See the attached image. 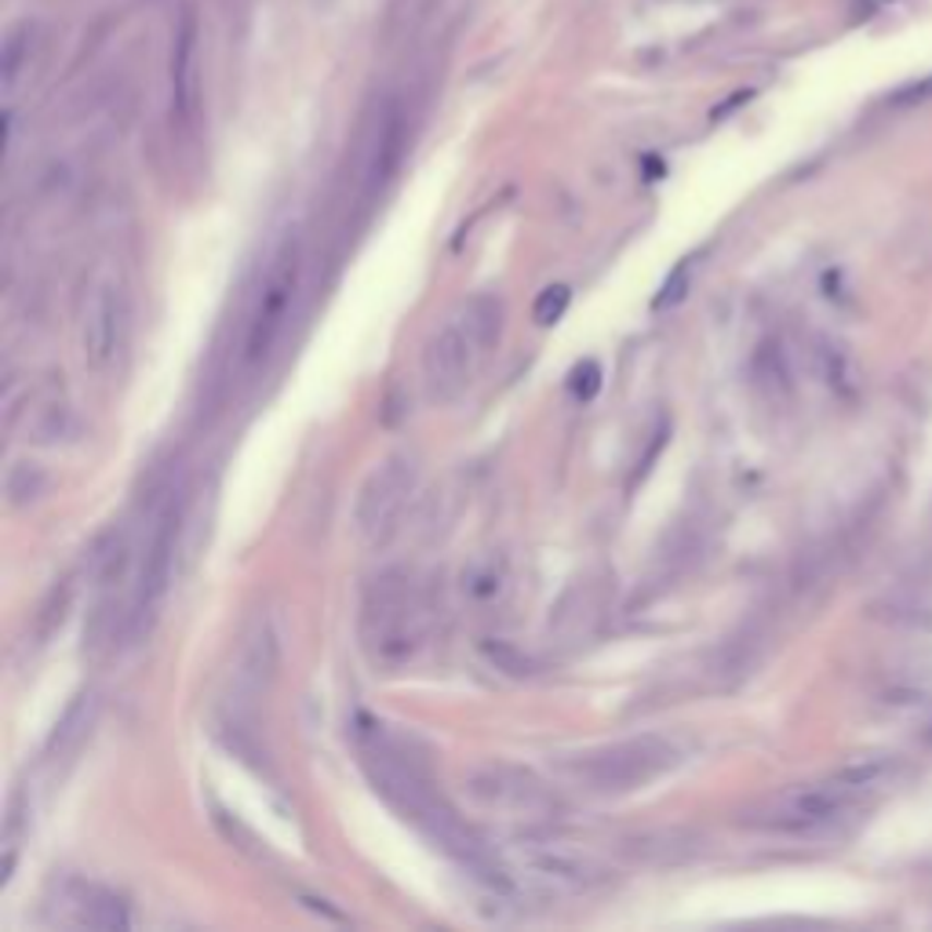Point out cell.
Returning a JSON list of instances; mask_svg holds the SVG:
<instances>
[{
	"mask_svg": "<svg viewBox=\"0 0 932 932\" xmlns=\"http://www.w3.org/2000/svg\"><path fill=\"white\" fill-rule=\"evenodd\" d=\"M361 637L375 667H401L419 653L427 637V605L405 576L372 583L361 609Z\"/></svg>",
	"mask_w": 932,
	"mask_h": 932,
	"instance_id": "cell-1",
	"label": "cell"
},
{
	"mask_svg": "<svg viewBox=\"0 0 932 932\" xmlns=\"http://www.w3.org/2000/svg\"><path fill=\"white\" fill-rule=\"evenodd\" d=\"M500 335V302L492 296L474 299L463 310V318L449 321L444 328L427 343L422 354V372H427L430 394L433 397H455L470 383L474 365L485 346Z\"/></svg>",
	"mask_w": 932,
	"mask_h": 932,
	"instance_id": "cell-2",
	"label": "cell"
},
{
	"mask_svg": "<svg viewBox=\"0 0 932 932\" xmlns=\"http://www.w3.org/2000/svg\"><path fill=\"white\" fill-rule=\"evenodd\" d=\"M678 765V751L656 736H642V740H623L601 751L579 754L565 762V773L576 776L579 784L601 794H623V790H637L664 776L667 768Z\"/></svg>",
	"mask_w": 932,
	"mask_h": 932,
	"instance_id": "cell-3",
	"label": "cell"
},
{
	"mask_svg": "<svg viewBox=\"0 0 932 932\" xmlns=\"http://www.w3.org/2000/svg\"><path fill=\"white\" fill-rule=\"evenodd\" d=\"M299 280H302L299 237H285L280 248L274 252V259H270V266H266V277H263V285H259L252 321H248V332H244V361L248 365L266 361L270 350H274V343L280 339V332H285L291 302H296Z\"/></svg>",
	"mask_w": 932,
	"mask_h": 932,
	"instance_id": "cell-4",
	"label": "cell"
},
{
	"mask_svg": "<svg viewBox=\"0 0 932 932\" xmlns=\"http://www.w3.org/2000/svg\"><path fill=\"white\" fill-rule=\"evenodd\" d=\"M463 794L474 809L500 812V816H547L558 805L550 787L528 768L517 765H481L463 776Z\"/></svg>",
	"mask_w": 932,
	"mask_h": 932,
	"instance_id": "cell-5",
	"label": "cell"
},
{
	"mask_svg": "<svg viewBox=\"0 0 932 932\" xmlns=\"http://www.w3.org/2000/svg\"><path fill=\"white\" fill-rule=\"evenodd\" d=\"M182 517H187V495L171 492L168 503L160 506L157 517H154V528H150V539L143 547V561H139V572H135V616L139 620L154 616L157 605L165 601V594L171 587V569H176V554H179Z\"/></svg>",
	"mask_w": 932,
	"mask_h": 932,
	"instance_id": "cell-6",
	"label": "cell"
},
{
	"mask_svg": "<svg viewBox=\"0 0 932 932\" xmlns=\"http://www.w3.org/2000/svg\"><path fill=\"white\" fill-rule=\"evenodd\" d=\"M852 784L845 779H827V784H816V787H798V790H787V794L773 798L768 805L757 812L754 823L757 827H768V831H790V834H805V831H820L827 827L841 816L845 809L852 805L856 798Z\"/></svg>",
	"mask_w": 932,
	"mask_h": 932,
	"instance_id": "cell-7",
	"label": "cell"
},
{
	"mask_svg": "<svg viewBox=\"0 0 932 932\" xmlns=\"http://www.w3.org/2000/svg\"><path fill=\"white\" fill-rule=\"evenodd\" d=\"M411 485H416V466H411V459H405V455H394V459H386L383 466H375L354 506L357 533L365 539L386 536L390 525L397 522L401 506L408 500Z\"/></svg>",
	"mask_w": 932,
	"mask_h": 932,
	"instance_id": "cell-8",
	"label": "cell"
},
{
	"mask_svg": "<svg viewBox=\"0 0 932 932\" xmlns=\"http://www.w3.org/2000/svg\"><path fill=\"white\" fill-rule=\"evenodd\" d=\"M517 863L533 882L554 888V893H583V888H594L609 877V871L598 860L561 849V845H525L517 852Z\"/></svg>",
	"mask_w": 932,
	"mask_h": 932,
	"instance_id": "cell-9",
	"label": "cell"
},
{
	"mask_svg": "<svg viewBox=\"0 0 932 932\" xmlns=\"http://www.w3.org/2000/svg\"><path fill=\"white\" fill-rule=\"evenodd\" d=\"M121 324H124L121 288H117L113 280H99V285L92 288L88 307H84V321H81V354L92 372L110 368V361L117 357V346H121Z\"/></svg>",
	"mask_w": 932,
	"mask_h": 932,
	"instance_id": "cell-10",
	"label": "cell"
},
{
	"mask_svg": "<svg viewBox=\"0 0 932 932\" xmlns=\"http://www.w3.org/2000/svg\"><path fill=\"white\" fill-rule=\"evenodd\" d=\"M198 45L201 23L193 8H182L176 37H171V110L179 121H190L198 110Z\"/></svg>",
	"mask_w": 932,
	"mask_h": 932,
	"instance_id": "cell-11",
	"label": "cell"
},
{
	"mask_svg": "<svg viewBox=\"0 0 932 932\" xmlns=\"http://www.w3.org/2000/svg\"><path fill=\"white\" fill-rule=\"evenodd\" d=\"M397 157H401V117L390 113V121L383 124V132H379L372 168H368V193H375L390 179V171L397 168Z\"/></svg>",
	"mask_w": 932,
	"mask_h": 932,
	"instance_id": "cell-12",
	"label": "cell"
},
{
	"mask_svg": "<svg viewBox=\"0 0 932 932\" xmlns=\"http://www.w3.org/2000/svg\"><path fill=\"white\" fill-rule=\"evenodd\" d=\"M463 587L470 594H478V598H492V594H500L503 587V572L495 561H481V565H474L463 576Z\"/></svg>",
	"mask_w": 932,
	"mask_h": 932,
	"instance_id": "cell-13",
	"label": "cell"
},
{
	"mask_svg": "<svg viewBox=\"0 0 932 932\" xmlns=\"http://www.w3.org/2000/svg\"><path fill=\"white\" fill-rule=\"evenodd\" d=\"M569 299H572V291L565 288V285H554V288H547L543 296H539V302H536V321L539 324H554L561 313H565V307H569Z\"/></svg>",
	"mask_w": 932,
	"mask_h": 932,
	"instance_id": "cell-14",
	"label": "cell"
},
{
	"mask_svg": "<svg viewBox=\"0 0 932 932\" xmlns=\"http://www.w3.org/2000/svg\"><path fill=\"white\" fill-rule=\"evenodd\" d=\"M29 37V26H15L8 34V45H4V84L12 88L15 77H19V62H23V40Z\"/></svg>",
	"mask_w": 932,
	"mask_h": 932,
	"instance_id": "cell-15",
	"label": "cell"
},
{
	"mask_svg": "<svg viewBox=\"0 0 932 932\" xmlns=\"http://www.w3.org/2000/svg\"><path fill=\"white\" fill-rule=\"evenodd\" d=\"M598 390H601V368L594 361L579 365L576 372H572V394H576L579 401H590Z\"/></svg>",
	"mask_w": 932,
	"mask_h": 932,
	"instance_id": "cell-16",
	"label": "cell"
},
{
	"mask_svg": "<svg viewBox=\"0 0 932 932\" xmlns=\"http://www.w3.org/2000/svg\"><path fill=\"white\" fill-rule=\"evenodd\" d=\"M685 270H689L685 263H681V266H678V274H674V277H670V280H667V288H664V296H659V299H656V307H667V302H678L681 296H685V291H681V288H685Z\"/></svg>",
	"mask_w": 932,
	"mask_h": 932,
	"instance_id": "cell-17",
	"label": "cell"
},
{
	"mask_svg": "<svg viewBox=\"0 0 932 932\" xmlns=\"http://www.w3.org/2000/svg\"><path fill=\"white\" fill-rule=\"evenodd\" d=\"M925 743H932V725H929V729H925Z\"/></svg>",
	"mask_w": 932,
	"mask_h": 932,
	"instance_id": "cell-18",
	"label": "cell"
}]
</instances>
